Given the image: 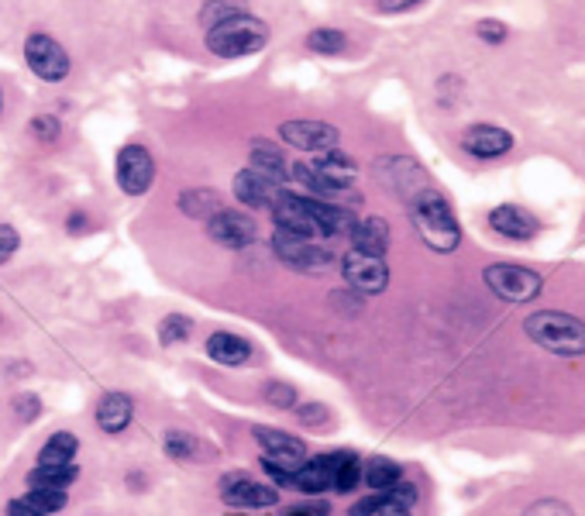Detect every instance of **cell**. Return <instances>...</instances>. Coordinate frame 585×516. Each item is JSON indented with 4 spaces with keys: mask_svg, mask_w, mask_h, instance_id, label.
Here are the masks:
<instances>
[{
    "mask_svg": "<svg viewBox=\"0 0 585 516\" xmlns=\"http://www.w3.org/2000/svg\"><path fill=\"white\" fill-rule=\"evenodd\" d=\"M410 217H413V228L424 238V245L431 252H455L462 245V228L455 221V210L451 203L441 197L434 186H424L410 197Z\"/></svg>",
    "mask_w": 585,
    "mask_h": 516,
    "instance_id": "1",
    "label": "cell"
},
{
    "mask_svg": "<svg viewBox=\"0 0 585 516\" xmlns=\"http://www.w3.org/2000/svg\"><path fill=\"white\" fill-rule=\"evenodd\" d=\"M524 331L534 344H541L551 355H585V324L579 317H568L561 310H541L524 320Z\"/></svg>",
    "mask_w": 585,
    "mask_h": 516,
    "instance_id": "2",
    "label": "cell"
},
{
    "mask_svg": "<svg viewBox=\"0 0 585 516\" xmlns=\"http://www.w3.org/2000/svg\"><path fill=\"white\" fill-rule=\"evenodd\" d=\"M265 42H269V28L252 14H238V18L207 28V49L221 59L255 56V52L265 49Z\"/></svg>",
    "mask_w": 585,
    "mask_h": 516,
    "instance_id": "3",
    "label": "cell"
},
{
    "mask_svg": "<svg viewBox=\"0 0 585 516\" xmlns=\"http://www.w3.org/2000/svg\"><path fill=\"white\" fill-rule=\"evenodd\" d=\"M482 279H486V286L506 303H527V300H534V296H541V289H544L537 272L524 269V265H513V262L489 265V269L482 272Z\"/></svg>",
    "mask_w": 585,
    "mask_h": 516,
    "instance_id": "4",
    "label": "cell"
},
{
    "mask_svg": "<svg viewBox=\"0 0 585 516\" xmlns=\"http://www.w3.org/2000/svg\"><path fill=\"white\" fill-rule=\"evenodd\" d=\"M341 276H345V283L355 289L358 296H376L389 286V265H386V258L365 255L351 248V252H345V258H341Z\"/></svg>",
    "mask_w": 585,
    "mask_h": 516,
    "instance_id": "5",
    "label": "cell"
},
{
    "mask_svg": "<svg viewBox=\"0 0 585 516\" xmlns=\"http://www.w3.org/2000/svg\"><path fill=\"white\" fill-rule=\"evenodd\" d=\"M117 186H121L128 197H145L155 183V162L152 152L145 145H124L117 152Z\"/></svg>",
    "mask_w": 585,
    "mask_h": 516,
    "instance_id": "6",
    "label": "cell"
},
{
    "mask_svg": "<svg viewBox=\"0 0 585 516\" xmlns=\"http://www.w3.org/2000/svg\"><path fill=\"white\" fill-rule=\"evenodd\" d=\"M25 62L31 66V73L45 83H62L69 76V52L62 49L52 35H31L25 42Z\"/></svg>",
    "mask_w": 585,
    "mask_h": 516,
    "instance_id": "7",
    "label": "cell"
},
{
    "mask_svg": "<svg viewBox=\"0 0 585 516\" xmlns=\"http://www.w3.org/2000/svg\"><path fill=\"white\" fill-rule=\"evenodd\" d=\"M221 499L234 510H269L279 503V489L269 482H255L245 472H231L221 479Z\"/></svg>",
    "mask_w": 585,
    "mask_h": 516,
    "instance_id": "8",
    "label": "cell"
},
{
    "mask_svg": "<svg viewBox=\"0 0 585 516\" xmlns=\"http://www.w3.org/2000/svg\"><path fill=\"white\" fill-rule=\"evenodd\" d=\"M272 252H276L279 262H286L296 272H321L331 262V252L314 245V238H300V234L279 231V228L272 234Z\"/></svg>",
    "mask_w": 585,
    "mask_h": 516,
    "instance_id": "9",
    "label": "cell"
},
{
    "mask_svg": "<svg viewBox=\"0 0 585 516\" xmlns=\"http://www.w3.org/2000/svg\"><path fill=\"white\" fill-rule=\"evenodd\" d=\"M279 142L300 148V152H331L341 142V131L327 121H283L279 124Z\"/></svg>",
    "mask_w": 585,
    "mask_h": 516,
    "instance_id": "10",
    "label": "cell"
},
{
    "mask_svg": "<svg viewBox=\"0 0 585 516\" xmlns=\"http://www.w3.org/2000/svg\"><path fill=\"white\" fill-rule=\"evenodd\" d=\"M255 444H259L262 458L265 461H276V465L290 468V472H296V468L307 461V444L300 441V437L286 434V430H272V427H255Z\"/></svg>",
    "mask_w": 585,
    "mask_h": 516,
    "instance_id": "11",
    "label": "cell"
},
{
    "mask_svg": "<svg viewBox=\"0 0 585 516\" xmlns=\"http://www.w3.org/2000/svg\"><path fill=\"white\" fill-rule=\"evenodd\" d=\"M207 234L217 241V245L231 248V252H241L255 241V221L241 210H217L214 217H207Z\"/></svg>",
    "mask_w": 585,
    "mask_h": 516,
    "instance_id": "12",
    "label": "cell"
},
{
    "mask_svg": "<svg viewBox=\"0 0 585 516\" xmlns=\"http://www.w3.org/2000/svg\"><path fill=\"white\" fill-rule=\"evenodd\" d=\"M269 210H272V221H276V228H279V231L300 234V238H321V234H317L314 217H310V203H307V197H296V193H286V190H283Z\"/></svg>",
    "mask_w": 585,
    "mask_h": 516,
    "instance_id": "13",
    "label": "cell"
},
{
    "mask_svg": "<svg viewBox=\"0 0 585 516\" xmlns=\"http://www.w3.org/2000/svg\"><path fill=\"white\" fill-rule=\"evenodd\" d=\"M231 193H234V200L245 203V207H252V210H269L272 203H276L279 193H283V186L272 183V179H265L262 172H255L252 166H248V169L234 172Z\"/></svg>",
    "mask_w": 585,
    "mask_h": 516,
    "instance_id": "14",
    "label": "cell"
},
{
    "mask_svg": "<svg viewBox=\"0 0 585 516\" xmlns=\"http://www.w3.org/2000/svg\"><path fill=\"white\" fill-rule=\"evenodd\" d=\"M462 148L472 159H499L513 148V135L506 128H496V124H475L462 135Z\"/></svg>",
    "mask_w": 585,
    "mask_h": 516,
    "instance_id": "15",
    "label": "cell"
},
{
    "mask_svg": "<svg viewBox=\"0 0 585 516\" xmlns=\"http://www.w3.org/2000/svg\"><path fill=\"white\" fill-rule=\"evenodd\" d=\"M331 479H334V451H327V455H314L296 468L293 489L303 492L307 499H317L321 492H331Z\"/></svg>",
    "mask_w": 585,
    "mask_h": 516,
    "instance_id": "16",
    "label": "cell"
},
{
    "mask_svg": "<svg viewBox=\"0 0 585 516\" xmlns=\"http://www.w3.org/2000/svg\"><path fill=\"white\" fill-rule=\"evenodd\" d=\"M489 228L510 241H530L537 231H541V224H537V217H530L524 207L503 203V207H496L493 214H489Z\"/></svg>",
    "mask_w": 585,
    "mask_h": 516,
    "instance_id": "17",
    "label": "cell"
},
{
    "mask_svg": "<svg viewBox=\"0 0 585 516\" xmlns=\"http://www.w3.org/2000/svg\"><path fill=\"white\" fill-rule=\"evenodd\" d=\"M348 238H351V245H355V252L376 255V258H386V252H389V224L376 214L355 217Z\"/></svg>",
    "mask_w": 585,
    "mask_h": 516,
    "instance_id": "18",
    "label": "cell"
},
{
    "mask_svg": "<svg viewBox=\"0 0 585 516\" xmlns=\"http://www.w3.org/2000/svg\"><path fill=\"white\" fill-rule=\"evenodd\" d=\"M207 358L217 365H228V369H238V365H245L248 358H252V344L245 338H238V334L231 331H214L204 344Z\"/></svg>",
    "mask_w": 585,
    "mask_h": 516,
    "instance_id": "19",
    "label": "cell"
},
{
    "mask_svg": "<svg viewBox=\"0 0 585 516\" xmlns=\"http://www.w3.org/2000/svg\"><path fill=\"white\" fill-rule=\"evenodd\" d=\"M131 420H135V403H131L128 393H107L97 403V427L104 434H124Z\"/></svg>",
    "mask_w": 585,
    "mask_h": 516,
    "instance_id": "20",
    "label": "cell"
},
{
    "mask_svg": "<svg viewBox=\"0 0 585 516\" xmlns=\"http://www.w3.org/2000/svg\"><path fill=\"white\" fill-rule=\"evenodd\" d=\"M252 169L279 186L290 183V159L272 142H252Z\"/></svg>",
    "mask_w": 585,
    "mask_h": 516,
    "instance_id": "21",
    "label": "cell"
},
{
    "mask_svg": "<svg viewBox=\"0 0 585 516\" xmlns=\"http://www.w3.org/2000/svg\"><path fill=\"white\" fill-rule=\"evenodd\" d=\"M321 176H327L331 183H338V186H345V190H351V183L358 179V166H355V159L345 152H338V148H331V152H317V159L310 162Z\"/></svg>",
    "mask_w": 585,
    "mask_h": 516,
    "instance_id": "22",
    "label": "cell"
},
{
    "mask_svg": "<svg viewBox=\"0 0 585 516\" xmlns=\"http://www.w3.org/2000/svg\"><path fill=\"white\" fill-rule=\"evenodd\" d=\"M76 479H80L76 461H62V465H35L28 472L31 489H69Z\"/></svg>",
    "mask_w": 585,
    "mask_h": 516,
    "instance_id": "23",
    "label": "cell"
},
{
    "mask_svg": "<svg viewBox=\"0 0 585 516\" xmlns=\"http://www.w3.org/2000/svg\"><path fill=\"white\" fill-rule=\"evenodd\" d=\"M362 482L372 492H389L393 486H400L403 482V468L396 465V461H389V458H372V461H365L362 465Z\"/></svg>",
    "mask_w": 585,
    "mask_h": 516,
    "instance_id": "24",
    "label": "cell"
},
{
    "mask_svg": "<svg viewBox=\"0 0 585 516\" xmlns=\"http://www.w3.org/2000/svg\"><path fill=\"white\" fill-rule=\"evenodd\" d=\"M358 486H362V458L355 451H334L331 492H355Z\"/></svg>",
    "mask_w": 585,
    "mask_h": 516,
    "instance_id": "25",
    "label": "cell"
},
{
    "mask_svg": "<svg viewBox=\"0 0 585 516\" xmlns=\"http://www.w3.org/2000/svg\"><path fill=\"white\" fill-rule=\"evenodd\" d=\"M179 210H183L186 217H214L217 210H221V197H217V190H210V186H200V190H183L179 193Z\"/></svg>",
    "mask_w": 585,
    "mask_h": 516,
    "instance_id": "26",
    "label": "cell"
},
{
    "mask_svg": "<svg viewBox=\"0 0 585 516\" xmlns=\"http://www.w3.org/2000/svg\"><path fill=\"white\" fill-rule=\"evenodd\" d=\"M76 451H80L76 434H69V430H56V434L42 444V451H38V465H62V461H76Z\"/></svg>",
    "mask_w": 585,
    "mask_h": 516,
    "instance_id": "27",
    "label": "cell"
},
{
    "mask_svg": "<svg viewBox=\"0 0 585 516\" xmlns=\"http://www.w3.org/2000/svg\"><path fill=\"white\" fill-rule=\"evenodd\" d=\"M413 506H417V486L400 482V486H393L389 492H382L379 496V513L376 516H410Z\"/></svg>",
    "mask_w": 585,
    "mask_h": 516,
    "instance_id": "28",
    "label": "cell"
},
{
    "mask_svg": "<svg viewBox=\"0 0 585 516\" xmlns=\"http://www.w3.org/2000/svg\"><path fill=\"white\" fill-rule=\"evenodd\" d=\"M307 49L317 52V56H338V52L348 49V35L338 28H314L307 35Z\"/></svg>",
    "mask_w": 585,
    "mask_h": 516,
    "instance_id": "29",
    "label": "cell"
},
{
    "mask_svg": "<svg viewBox=\"0 0 585 516\" xmlns=\"http://www.w3.org/2000/svg\"><path fill=\"white\" fill-rule=\"evenodd\" d=\"M25 503L31 506V510H38L42 516H49V513H59V510H66V503H69V492L66 489H31L25 496Z\"/></svg>",
    "mask_w": 585,
    "mask_h": 516,
    "instance_id": "30",
    "label": "cell"
},
{
    "mask_svg": "<svg viewBox=\"0 0 585 516\" xmlns=\"http://www.w3.org/2000/svg\"><path fill=\"white\" fill-rule=\"evenodd\" d=\"M238 14H248L245 0H207L204 11H200V21H204V28H214L221 21L238 18Z\"/></svg>",
    "mask_w": 585,
    "mask_h": 516,
    "instance_id": "31",
    "label": "cell"
},
{
    "mask_svg": "<svg viewBox=\"0 0 585 516\" xmlns=\"http://www.w3.org/2000/svg\"><path fill=\"white\" fill-rule=\"evenodd\" d=\"M162 451H166L173 461H190L197 455V437L190 434V430H166V437H162Z\"/></svg>",
    "mask_w": 585,
    "mask_h": 516,
    "instance_id": "32",
    "label": "cell"
},
{
    "mask_svg": "<svg viewBox=\"0 0 585 516\" xmlns=\"http://www.w3.org/2000/svg\"><path fill=\"white\" fill-rule=\"evenodd\" d=\"M193 334V320L183 317V314H169L162 317L159 324V344L162 348H173V344H183L186 338Z\"/></svg>",
    "mask_w": 585,
    "mask_h": 516,
    "instance_id": "33",
    "label": "cell"
},
{
    "mask_svg": "<svg viewBox=\"0 0 585 516\" xmlns=\"http://www.w3.org/2000/svg\"><path fill=\"white\" fill-rule=\"evenodd\" d=\"M265 403L269 406H279V410H293L296 406V389L290 386V382H279V379H272V382H265Z\"/></svg>",
    "mask_w": 585,
    "mask_h": 516,
    "instance_id": "34",
    "label": "cell"
},
{
    "mask_svg": "<svg viewBox=\"0 0 585 516\" xmlns=\"http://www.w3.org/2000/svg\"><path fill=\"white\" fill-rule=\"evenodd\" d=\"M28 131L38 138L42 145H52V142H59V135H62V124H59V117H52V114H42V117H31V124H28Z\"/></svg>",
    "mask_w": 585,
    "mask_h": 516,
    "instance_id": "35",
    "label": "cell"
},
{
    "mask_svg": "<svg viewBox=\"0 0 585 516\" xmlns=\"http://www.w3.org/2000/svg\"><path fill=\"white\" fill-rule=\"evenodd\" d=\"M296 417H300L303 427H321V424L331 420V413H327L324 403H303L300 410H296Z\"/></svg>",
    "mask_w": 585,
    "mask_h": 516,
    "instance_id": "36",
    "label": "cell"
},
{
    "mask_svg": "<svg viewBox=\"0 0 585 516\" xmlns=\"http://www.w3.org/2000/svg\"><path fill=\"white\" fill-rule=\"evenodd\" d=\"M21 248V234L11 228V224H0V265L11 262Z\"/></svg>",
    "mask_w": 585,
    "mask_h": 516,
    "instance_id": "37",
    "label": "cell"
},
{
    "mask_svg": "<svg viewBox=\"0 0 585 516\" xmlns=\"http://www.w3.org/2000/svg\"><path fill=\"white\" fill-rule=\"evenodd\" d=\"M262 472L269 475V486H276V489H290L293 475H296V472H290V468L276 465V461H265V458H262Z\"/></svg>",
    "mask_w": 585,
    "mask_h": 516,
    "instance_id": "38",
    "label": "cell"
},
{
    "mask_svg": "<svg viewBox=\"0 0 585 516\" xmlns=\"http://www.w3.org/2000/svg\"><path fill=\"white\" fill-rule=\"evenodd\" d=\"M14 413H18V420H35L38 413H42V400L38 396H31V393H21V396H14Z\"/></svg>",
    "mask_w": 585,
    "mask_h": 516,
    "instance_id": "39",
    "label": "cell"
},
{
    "mask_svg": "<svg viewBox=\"0 0 585 516\" xmlns=\"http://www.w3.org/2000/svg\"><path fill=\"white\" fill-rule=\"evenodd\" d=\"M283 516H331V506L324 499H303V503L290 506Z\"/></svg>",
    "mask_w": 585,
    "mask_h": 516,
    "instance_id": "40",
    "label": "cell"
},
{
    "mask_svg": "<svg viewBox=\"0 0 585 516\" xmlns=\"http://www.w3.org/2000/svg\"><path fill=\"white\" fill-rule=\"evenodd\" d=\"M479 38H482V42H503V38H506V25H503V21H482V25H479Z\"/></svg>",
    "mask_w": 585,
    "mask_h": 516,
    "instance_id": "41",
    "label": "cell"
},
{
    "mask_svg": "<svg viewBox=\"0 0 585 516\" xmlns=\"http://www.w3.org/2000/svg\"><path fill=\"white\" fill-rule=\"evenodd\" d=\"M379 496H382V492H372V496L358 499V503L348 510V516H376L379 513Z\"/></svg>",
    "mask_w": 585,
    "mask_h": 516,
    "instance_id": "42",
    "label": "cell"
},
{
    "mask_svg": "<svg viewBox=\"0 0 585 516\" xmlns=\"http://www.w3.org/2000/svg\"><path fill=\"white\" fill-rule=\"evenodd\" d=\"M424 4V0H379V11L386 14H400V11H410V7Z\"/></svg>",
    "mask_w": 585,
    "mask_h": 516,
    "instance_id": "43",
    "label": "cell"
},
{
    "mask_svg": "<svg viewBox=\"0 0 585 516\" xmlns=\"http://www.w3.org/2000/svg\"><path fill=\"white\" fill-rule=\"evenodd\" d=\"M527 516H572V510H565L561 503H541V506H534Z\"/></svg>",
    "mask_w": 585,
    "mask_h": 516,
    "instance_id": "44",
    "label": "cell"
},
{
    "mask_svg": "<svg viewBox=\"0 0 585 516\" xmlns=\"http://www.w3.org/2000/svg\"><path fill=\"white\" fill-rule=\"evenodd\" d=\"M7 516H42V513L31 510L25 499H11V503H7Z\"/></svg>",
    "mask_w": 585,
    "mask_h": 516,
    "instance_id": "45",
    "label": "cell"
},
{
    "mask_svg": "<svg viewBox=\"0 0 585 516\" xmlns=\"http://www.w3.org/2000/svg\"><path fill=\"white\" fill-rule=\"evenodd\" d=\"M83 228H87V214H80V210H76V214H69L66 231H69V234H80Z\"/></svg>",
    "mask_w": 585,
    "mask_h": 516,
    "instance_id": "46",
    "label": "cell"
},
{
    "mask_svg": "<svg viewBox=\"0 0 585 516\" xmlns=\"http://www.w3.org/2000/svg\"><path fill=\"white\" fill-rule=\"evenodd\" d=\"M0 111H4V97H0Z\"/></svg>",
    "mask_w": 585,
    "mask_h": 516,
    "instance_id": "47",
    "label": "cell"
}]
</instances>
